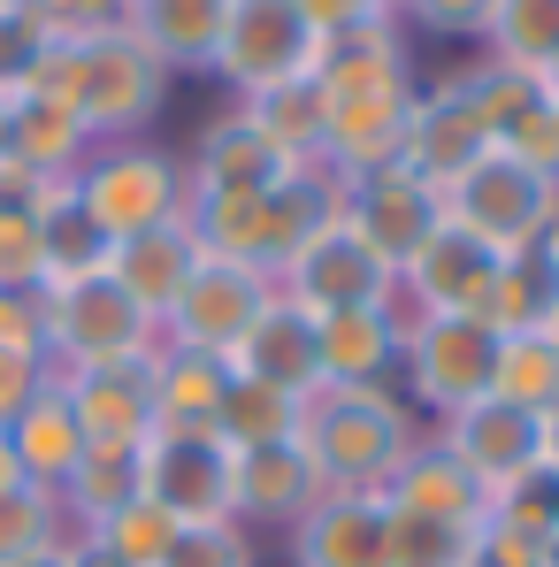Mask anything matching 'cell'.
I'll return each instance as SVG.
<instances>
[{"label":"cell","instance_id":"obj_1","mask_svg":"<svg viewBox=\"0 0 559 567\" xmlns=\"http://www.w3.org/2000/svg\"><path fill=\"white\" fill-rule=\"evenodd\" d=\"M31 93H54L85 131H93V146H123V138H138V131L169 107V70L115 23V31L62 39V47L46 54V70H39Z\"/></svg>","mask_w":559,"mask_h":567},{"label":"cell","instance_id":"obj_2","mask_svg":"<svg viewBox=\"0 0 559 567\" xmlns=\"http://www.w3.org/2000/svg\"><path fill=\"white\" fill-rule=\"evenodd\" d=\"M299 445L322 475V491H383L398 461L422 445V430L391 383L383 391H314L299 406Z\"/></svg>","mask_w":559,"mask_h":567},{"label":"cell","instance_id":"obj_3","mask_svg":"<svg viewBox=\"0 0 559 567\" xmlns=\"http://www.w3.org/2000/svg\"><path fill=\"white\" fill-rule=\"evenodd\" d=\"M498 346H506V330L483 322V315H406L398 383H406L414 406H429L445 422V414H460L467 399H483L498 383Z\"/></svg>","mask_w":559,"mask_h":567},{"label":"cell","instance_id":"obj_4","mask_svg":"<svg viewBox=\"0 0 559 567\" xmlns=\"http://www.w3.org/2000/svg\"><path fill=\"white\" fill-rule=\"evenodd\" d=\"M154 346H162V322L107 269L46 284V369L54 377L93 369V361H131V353H154Z\"/></svg>","mask_w":559,"mask_h":567},{"label":"cell","instance_id":"obj_5","mask_svg":"<svg viewBox=\"0 0 559 567\" xmlns=\"http://www.w3.org/2000/svg\"><path fill=\"white\" fill-rule=\"evenodd\" d=\"M70 185H77V199H85V215L107 230V246H115V238L154 230V223H169V215H185V199H191L185 162H177V154H162V146H146V138L93 146V154H85V169H77Z\"/></svg>","mask_w":559,"mask_h":567},{"label":"cell","instance_id":"obj_6","mask_svg":"<svg viewBox=\"0 0 559 567\" xmlns=\"http://www.w3.org/2000/svg\"><path fill=\"white\" fill-rule=\"evenodd\" d=\"M445 215L475 230L483 246H498V254H514V246H529V238H545L559 215V177L545 169H529L521 154H506V146H490L467 177L445 185Z\"/></svg>","mask_w":559,"mask_h":567},{"label":"cell","instance_id":"obj_7","mask_svg":"<svg viewBox=\"0 0 559 567\" xmlns=\"http://www.w3.org/2000/svg\"><path fill=\"white\" fill-rule=\"evenodd\" d=\"M283 299H299L307 315H345V307H398V269L375 254L369 238L345 223V215H330L291 261H283L277 277Z\"/></svg>","mask_w":559,"mask_h":567},{"label":"cell","instance_id":"obj_8","mask_svg":"<svg viewBox=\"0 0 559 567\" xmlns=\"http://www.w3.org/2000/svg\"><path fill=\"white\" fill-rule=\"evenodd\" d=\"M314 54H322V31L291 0H230V23H222L207 78H222L238 100H253L283 78H314Z\"/></svg>","mask_w":559,"mask_h":567},{"label":"cell","instance_id":"obj_9","mask_svg":"<svg viewBox=\"0 0 559 567\" xmlns=\"http://www.w3.org/2000/svg\"><path fill=\"white\" fill-rule=\"evenodd\" d=\"M146 498L169 506L177 522H238V453L215 430H154Z\"/></svg>","mask_w":559,"mask_h":567},{"label":"cell","instance_id":"obj_10","mask_svg":"<svg viewBox=\"0 0 559 567\" xmlns=\"http://www.w3.org/2000/svg\"><path fill=\"white\" fill-rule=\"evenodd\" d=\"M269 291H277V284L261 277V269L199 254L191 284L177 291V307L162 315V346H185V353H215V361H230V346L253 330V315L269 307Z\"/></svg>","mask_w":559,"mask_h":567},{"label":"cell","instance_id":"obj_11","mask_svg":"<svg viewBox=\"0 0 559 567\" xmlns=\"http://www.w3.org/2000/svg\"><path fill=\"white\" fill-rule=\"evenodd\" d=\"M437 445H445L483 491H506V483H521L529 468H545V414H529V406L483 391V399H467L460 414L437 422Z\"/></svg>","mask_w":559,"mask_h":567},{"label":"cell","instance_id":"obj_12","mask_svg":"<svg viewBox=\"0 0 559 567\" xmlns=\"http://www.w3.org/2000/svg\"><path fill=\"white\" fill-rule=\"evenodd\" d=\"M338 215L369 238L391 269H406L422 254V238L445 223V192L429 185V177H414L406 162H391V169H369V177L338 185Z\"/></svg>","mask_w":559,"mask_h":567},{"label":"cell","instance_id":"obj_13","mask_svg":"<svg viewBox=\"0 0 559 567\" xmlns=\"http://www.w3.org/2000/svg\"><path fill=\"white\" fill-rule=\"evenodd\" d=\"M498 246H483L475 230H460L453 215L422 238V254L398 269V307L406 315H483L490 284H498Z\"/></svg>","mask_w":559,"mask_h":567},{"label":"cell","instance_id":"obj_14","mask_svg":"<svg viewBox=\"0 0 559 567\" xmlns=\"http://www.w3.org/2000/svg\"><path fill=\"white\" fill-rule=\"evenodd\" d=\"M490 146H498V138H490L483 107H475V93H467V78H445V85H422V93H414V115H406V146H398V162L445 192L453 177H467Z\"/></svg>","mask_w":559,"mask_h":567},{"label":"cell","instance_id":"obj_15","mask_svg":"<svg viewBox=\"0 0 559 567\" xmlns=\"http://www.w3.org/2000/svg\"><path fill=\"white\" fill-rule=\"evenodd\" d=\"M54 383H62V399H70L85 445H146V437H154V353L62 369Z\"/></svg>","mask_w":559,"mask_h":567},{"label":"cell","instance_id":"obj_16","mask_svg":"<svg viewBox=\"0 0 559 567\" xmlns=\"http://www.w3.org/2000/svg\"><path fill=\"white\" fill-rule=\"evenodd\" d=\"M299 169H307V162L283 154L246 107H222V115L199 131V146H191L185 185L191 192H277V185H291Z\"/></svg>","mask_w":559,"mask_h":567},{"label":"cell","instance_id":"obj_17","mask_svg":"<svg viewBox=\"0 0 559 567\" xmlns=\"http://www.w3.org/2000/svg\"><path fill=\"white\" fill-rule=\"evenodd\" d=\"M230 377H253V383H277L291 399H314L322 391V330L299 299L269 291V307L253 315V330L230 346Z\"/></svg>","mask_w":559,"mask_h":567},{"label":"cell","instance_id":"obj_18","mask_svg":"<svg viewBox=\"0 0 559 567\" xmlns=\"http://www.w3.org/2000/svg\"><path fill=\"white\" fill-rule=\"evenodd\" d=\"M322 475L307 461L299 437H277V445H246L238 453V522L246 529H299L314 506H322Z\"/></svg>","mask_w":559,"mask_h":567},{"label":"cell","instance_id":"obj_19","mask_svg":"<svg viewBox=\"0 0 559 567\" xmlns=\"http://www.w3.org/2000/svg\"><path fill=\"white\" fill-rule=\"evenodd\" d=\"M322 330V391H383L398 377V338H406V307H345V315H314Z\"/></svg>","mask_w":559,"mask_h":567},{"label":"cell","instance_id":"obj_20","mask_svg":"<svg viewBox=\"0 0 559 567\" xmlns=\"http://www.w3.org/2000/svg\"><path fill=\"white\" fill-rule=\"evenodd\" d=\"M191 269H199V238H191L185 215H169V223H154V230H138V238H115V246H107V277L123 284L154 322L177 307V291L191 284Z\"/></svg>","mask_w":559,"mask_h":567},{"label":"cell","instance_id":"obj_21","mask_svg":"<svg viewBox=\"0 0 559 567\" xmlns=\"http://www.w3.org/2000/svg\"><path fill=\"white\" fill-rule=\"evenodd\" d=\"M222 23H230V0H131L123 8V31L177 78V70H215V47H222Z\"/></svg>","mask_w":559,"mask_h":567},{"label":"cell","instance_id":"obj_22","mask_svg":"<svg viewBox=\"0 0 559 567\" xmlns=\"http://www.w3.org/2000/svg\"><path fill=\"white\" fill-rule=\"evenodd\" d=\"M291 567H383V498L375 491H330L291 529Z\"/></svg>","mask_w":559,"mask_h":567},{"label":"cell","instance_id":"obj_23","mask_svg":"<svg viewBox=\"0 0 559 567\" xmlns=\"http://www.w3.org/2000/svg\"><path fill=\"white\" fill-rule=\"evenodd\" d=\"M375 498H383V506H406V514H429V522H460V529H475V522L490 514V491H483L437 437H422Z\"/></svg>","mask_w":559,"mask_h":567},{"label":"cell","instance_id":"obj_24","mask_svg":"<svg viewBox=\"0 0 559 567\" xmlns=\"http://www.w3.org/2000/svg\"><path fill=\"white\" fill-rule=\"evenodd\" d=\"M93 154V131L62 107L54 93H15L8 100V162L39 169L46 185H70Z\"/></svg>","mask_w":559,"mask_h":567},{"label":"cell","instance_id":"obj_25","mask_svg":"<svg viewBox=\"0 0 559 567\" xmlns=\"http://www.w3.org/2000/svg\"><path fill=\"white\" fill-rule=\"evenodd\" d=\"M8 445H15V461H23V483L31 491H62L70 468L85 461V430H77V414H70V399H62V383L46 377L31 391V406L8 422Z\"/></svg>","mask_w":559,"mask_h":567},{"label":"cell","instance_id":"obj_26","mask_svg":"<svg viewBox=\"0 0 559 567\" xmlns=\"http://www.w3.org/2000/svg\"><path fill=\"white\" fill-rule=\"evenodd\" d=\"M483 322H498V330H552L559 322V238H529V246H514L506 261H498V284H490V307H483Z\"/></svg>","mask_w":559,"mask_h":567},{"label":"cell","instance_id":"obj_27","mask_svg":"<svg viewBox=\"0 0 559 567\" xmlns=\"http://www.w3.org/2000/svg\"><path fill=\"white\" fill-rule=\"evenodd\" d=\"M222 391H230V361L154 346V430H215Z\"/></svg>","mask_w":559,"mask_h":567},{"label":"cell","instance_id":"obj_28","mask_svg":"<svg viewBox=\"0 0 559 567\" xmlns=\"http://www.w3.org/2000/svg\"><path fill=\"white\" fill-rule=\"evenodd\" d=\"M70 529H100L107 514H123L131 498H146V445H85V461L54 491Z\"/></svg>","mask_w":559,"mask_h":567},{"label":"cell","instance_id":"obj_29","mask_svg":"<svg viewBox=\"0 0 559 567\" xmlns=\"http://www.w3.org/2000/svg\"><path fill=\"white\" fill-rule=\"evenodd\" d=\"M269 138H277L283 154H299L307 169L322 162V123H330V100H322V78H283V85H269V93L238 100Z\"/></svg>","mask_w":559,"mask_h":567},{"label":"cell","instance_id":"obj_30","mask_svg":"<svg viewBox=\"0 0 559 567\" xmlns=\"http://www.w3.org/2000/svg\"><path fill=\"white\" fill-rule=\"evenodd\" d=\"M39 246H46V284L107 269V230L85 215L77 185H54V192H46V207H39Z\"/></svg>","mask_w":559,"mask_h":567},{"label":"cell","instance_id":"obj_31","mask_svg":"<svg viewBox=\"0 0 559 567\" xmlns=\"http://www.w3.org/2000/svg\"><path fill=\"white\" fill-rule=\"evenodd\" d=\"M299 406H307V399H291V391H277V383L230 377L222 414H215V437H222L230 453H246V445H277V437H299Z\"/></svg>","mask_w":559,"mask_h":567},{"label":"cell","instance_id":"obj_32","mask_svg":"<svg viewBox=\"0 0 559 567\" xmlns=\"http://www.w3.org/2000/svg\"><path fill=\"white\" fill-rule=\"evenodd\" d=\"M483 54L506 62V70L545 78L552 54H559V0H498V16L483 31Z\"/></svg>","mask_w":559,"mask_h":567},{"label":"cell","instance_id":"obj_33","mask_svg":"<svg viewBox=\"0 0 559 567\" xmlns=\"http://www.w3.org/2000/svg\"><path fill=\"white\" fill-rule=\"evenodd\" d=\"M490 391L514 399V406H529V414H559V338L552 330H506Z\"/></svg>","mask_w":559,"mask_h":567},{"label":"cell","instance_id":"obj_34","mask_svg":"<svg viewBox=\"0 0 559 567\" xmlns=\"http://www.w3.org/2000/svg\"><path fill=\"white\" fill-rule=\"evenodd\" d=\"M467 93H475V107H483V123H490V138L506 146L529 115H545L552 107V93H545V78H529V70H506V62H475V70H460Z\"/></svg>","mask_w":559,"mask_h":567},{"label":"cell","instance_id":"obj_35","mask_svg":"<svg viewBox=\"0 0 559 567\" xmlns=\"http://www.w3.org/2000/svg\"><path fill=\"white\" fill-rule=\"evenodd\" d=\"M460 522H429V514H406V506H383V567H460L467 560Z\"/></svg>","mask_w":559,"mask_h":567},{"label":"cell","instance_id":"obj_36","mask_svg":"<svg viewBox=\"0 0 559 567\" xmlns=\"http://www.w3.org/2000/svg\"><path fill=\"white\" fill-rule=\"evenodd\" d=\"M54 47H62V39H54V23H46L31 0H8V8H0V100L31 93Z\"/></svg>","mask_w":559,"mask_h":567},{"label":"cell","instance_id":"obj_37","mask_svg":"<svg viewBox=\"0 0 559 567\" xmlns=\"http://www.w3.org/2000/svg\"><path fill=\"white\" fill-rule=\"evenodd\" d=\"M62 537H77L70 529V514H62V498L54 491H0V567L23 560V553H46V545H62Z\"/></svg>","mask_w":559,"mask_h":567},{"label":"cell","instance_id":"obj_38","mask_svg":"<svg viewBox=\"0 0 559 567\" xmlns=\"http://www.w3.org/2000/svg\"><path fill=\"white\" fill-rule=\"evenodd\" d=\"M177 529H185V522H177L169 506H154V498H131L123 514H107V522H100L93 537L107 545V553H123L131 567H162V553L177 545Z\"/></svg>","mask_w":559,"mask_h":567},{"label":"cell","instance_id":"obj_39","mask_svg":"<svg viewBox=\"0 0 559 567\" xmlns=\"http://www.w3.org/2000/svg\"><path fill=\"white\" fill-rule=\"evenodd\" d=\"M490 522H506V529L552 545V537H559V468H529L521 483L490 491Z\"/></svg>","mask_w":559,"mask_h":567},{"label":"cell","instance_id":"obj_40","mask_svg":"<svg viewBox=\"0 0 559 567\" xmlns=\"http://www.w3.org/2000/svg\"><path fill=\"white\" fill-rule=\"evenodd\" d=\"M162 567H253V529L246 522H185Z\"/></svg>","mask_w":559,"mask_h":567},{"label":"cell","instance_id":"obj_41","mask_svg":"<svg viewBox=\"0 0 559 567\" xmlns=\"http://www.w3.org/2000/svg\"><path fill=\"white\" fill-rule=\"evenodd\" d=\"M0 291H46L39 215H0Z\"/></svg>","mask_w":559,"mask_h":567},{"label":"cell","instance_id":"obj_42","mask_svg":"<svg viewBox=\"0 0 559 567\" xmlns=\"http://www.w3.org/2000/svg\"><path fill=\"white\" fill-rule=\"evenodd\" d=\"M406 16L429 31V39H453V47H483V31H490V16H498V0H406Z\"/></svg>","mask_w":559,"mask_h":567},{"label":"cell","instance_id":"obj_43","mask_svg":"<svg viewBox=\"0 0 559 567\" xmlns=\"http://www.w3.org/2000/svg\"><path fill=\"white\" fill-rule=\"evenodd\" d=\"M460 567H545V537H521V529H506V522H475V537H467V560Z\"/></svg>","mask_w":559,"mask_h":567},{"label":"cell","instance_id":"obj_44","mask_svg":"<svg viewBox=\"0 0 559 567\" xmlns=\"http://www.w3.org/2000/svg\"><path fill=\"white\" fill-rule=\"evenodd\" d=\"M31 8L54 23V39H85V31H115L131 0H31Z\"/></svg>","mask_w":559,"mask_h":567},{"label":"cell","instance_id":"obj_45","mask_svg":"<svg viewBox=\"0 0 559 567\" xmlns=\"http://www.w3.org/2000/svg\"><path fill=\"white\" fill-rule=\"evenodd\" d=\"M46 377H54V369H46V353H8V346H0V430L31 406V391H39Z\"/></svg>","mask_w":559,"mask_h":567},{"label":"cell","instance_id":"obj_46","mask_svg":"<svg viewBox=\"0 0 559 567\" xmlns=\"http://www.w3.org/2000/svg\"><path fill=\"white\" fill-rule=\"evenodd\" d=\"M291 8H299L322 39H345V31H361V23H383L375 0H291Z\"/></svg>","mask_w":559,"mask_h":567},{"label":"cell","instance_id":"obj_47","mask_svg":"<svg viewBox=\"0 0 559 567\" xmlns=\"http://www.w3.org/2000/svg\"><path fill=\"white\" fill-rule=\"evenodd\" d=\"M46 177H39V169H23V162H8V154H0V215H39V207H46Z\"/></svg>","mask_w":559,"mask_h":567},{"label":"cell","instance_id":"obj_48","mask_svg":"<svg viewBox=\"0 0 559 567\" xmlns=\"http://www.w3.org/2000/svg\"><path fill=\"white\" fill-rule=\"evenodd\" d=\"M70 567H131V560H123V553H107L93 529H77V537H70Z\"/></svg>","mask_w":559,"mask_h":567},{"label":"cell","instance_id":"obj_49","mask_svg":"<svg viewBox=\"0 0 559 567\" xmlns=\"http://www.w3.org/2000/svg\"><path fill=\"white\" fill-rule=\"evenodd\" d=\"M0 491H23V461H15V445H8V430H0Z\"/></svg>","mask_w":559,"mask_h":567},{"label":"cell","instance_id":"obj_50","mask_svg":"<svg viewBox=\"0 0 559 567\" xmlns=\"http://www.w3.org/2000/svg\"><path fill=\"white\" fill-rule=\"evenodd\" d=\"M8 567H70V537L46 545V553H23V560H8Z\"/></svg>","mask_w":559,"mask_h":567},{"label":"cell","instance_id":"obj_51","mask_svg":"<svg viewBox=\"0 0 559 567\" xmlns=\"http://www.w3.org/2000/svg\"><path fill=\"white\" fill-rule=\"evenodd\" d=\"M545 468H559V414H545Z\"/></svg>","mask_w":559,"mask_h":567},{"label":"cell","instance_id":"obj_52","mask_svg":"<svg viewBox=\"0 0 559 567\" xmlns=\"http://www.w3.org/2000/svg\"><path fill=\"white\" fill-rule=\"evenodd\" d=\"M545 93H552V100H559V54H552V70H545Z\"/></svg>","mask_w":559,"mask_h":567},{"label":"cell","instance_id":"obj_53","mask_svg":"<svg viewBox=\"0 0 559 567\" xmlns=\"http://www.w3.org/2000/svg\"><path fill=\"white\" fill-rule=\"evenodd\" d=\"M375 16H406V0H375Z\"/></svg>","mask_w":559,"mask_h":567},{"label":"cell","instance_id":"obj_54","mask_svg":"<svg viewBox=\"0 0 559 567\" xmlns=\"http://www.w3.org/2000/svg\"><path fill=\"white\" fill-rule=\"evenodd\" d=\"M0 154H8V100H0Z\"/></svg>","mask_w":559,"mask_h":567},{"label":"cell","instance_id":"obj_55","mask_svg":"<svg viewBox=\"0 0 559 567\" xmlns=\"http://www.w3.org/2000/svg\"><path fill=\"white\" fill-rule=\"evenodd\" d=\"M545 567H559V537H552V545H545Z\"/></svg>","mask_w":559,"mask_h":567},{"label":"cell","instance_id":"obj_56","mask_svg":"<svg viewBox=\"0 0 559 567\" xmlns=\"http://www.w3.org/2000/svg\"><path fill=\"white\" fill-rule=\"evenodd\" d=\"M552 338H559V322H552Z\"/></svg>","mask_w":559,"mask_h":567},{"label":"cell","instance_id":"obj_57","mask_svg":"<svg viewBox=\"0 0 559 567\" xmlns=\"http://www.w3.org/2000/svg\"><path fill=\"white\" fill-rule=\"evenodd\" d=\"M0 8H8V0H0Z\"/></svg>","mask_w":559,"mask_h":567},{"label":"cell","instance_id":"obj_58","mask_svg":"<svg viewBox=\"0 0 559 567\" xmlns=\"http://www.w3.org/2000/svg\"><path fill=\"white\" fill-rule=\"evenodd\" d=\"M552 107H559V100H552Z\"/></svg>","mask_w":559,"mask_h":567}]
</instances>
